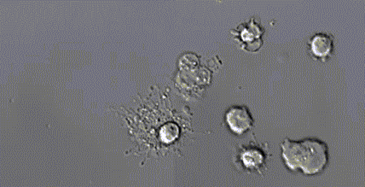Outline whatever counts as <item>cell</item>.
<instances>
[{
	"label": "cell",
	"mask_w": 365,
	"mask_h": 187,
	"mask_svg": "<svg viewBox=\"0 0 365 187\" xmlns=\"http://www.w3.org/2000/svg\"><path fill=\"white\" fill-rule=\"evenodd\" d=\"M281 150L282 161L289 172L312 177L327 168L328 145L319 138H305L295 141L287 138L282 143Z\"/></svg>",
	"instance_id": "obj_1"
},
{
	"label": "cell",
	"mask_w": 365,
	"mask_h": 187,
	"mask_svg": "<svg viewBox=\"0 0 365 187\" xmlns=\"http://www.w3.org/2000/svg\"><path fill=\"white\" fill-rule=\"evenodd\" d=\"M269 157L267 144L252 140L249 143L237 146L233 156V163L240 172L263 175L267 171Z\"/></svg>",
	"instance_id": "obj_2"
},
{
	"label": "cell",
	"mask_w": 365,
	"mask_h": 187,
	"mask_svg": "<svg viewBox=\"0 0 365 187\" xmlns=\"http://www.w3.org/2000/svg\"><path fill=\"white\" fill-rule=\"evenodd\" d=\"M237 40L240 41L242 49L248 51H257L263 44L264 29L252 17L248 22L243 23L236 30L231 31Z\"/></svg>",
	"instance_id": "obj_3"
},
{
	"label": "cell",
	"mask_w": 365,
	"mask_h": 187,
	"mask_svg": "<svg viewBox=\"0 0 365 187\" xmlns=\"http://www.w3.org/2000/svg\"><path fill=\"white\" fill-rule=\"evenodd\" d=\"M225 124L235 136H243L254 126V119L246 106L235 105L230 107L225 114Z\"/></svg>",
	"instance_id": "obj_4"
},
{
	"label": "cell",
	"mask_w": 365,
	"mask_h": 187,
	"mask_svg": "<svg viewBox=\"0 0 365 187\" xmlns=\"http://www.w3.org/2000/svg\"><path fill=\"white\" fill-rule=\"evenodd\" d=\"M307 46L316 60L327 62L334 55V38L328 33H317L312 35Z\"/></svg>",
	"instance_id": "obj_5"
},
{
	"label": "cell",
	"mask_w": 365,
	"mask_h": 187,
	"mask_svg": "<svg viewBox=\"0 0 365 187\" xmlns=\"http://www.w3.org/2000/svg\"><path fill=\"white\" fill-rule=\"evenodd\" d=\"M179 136V128L175 123H169L161 128L160 138L162 141L170 143L175 141Z\"/></svg>",
	"instance_id": "obj_6"
}]
</instances>
